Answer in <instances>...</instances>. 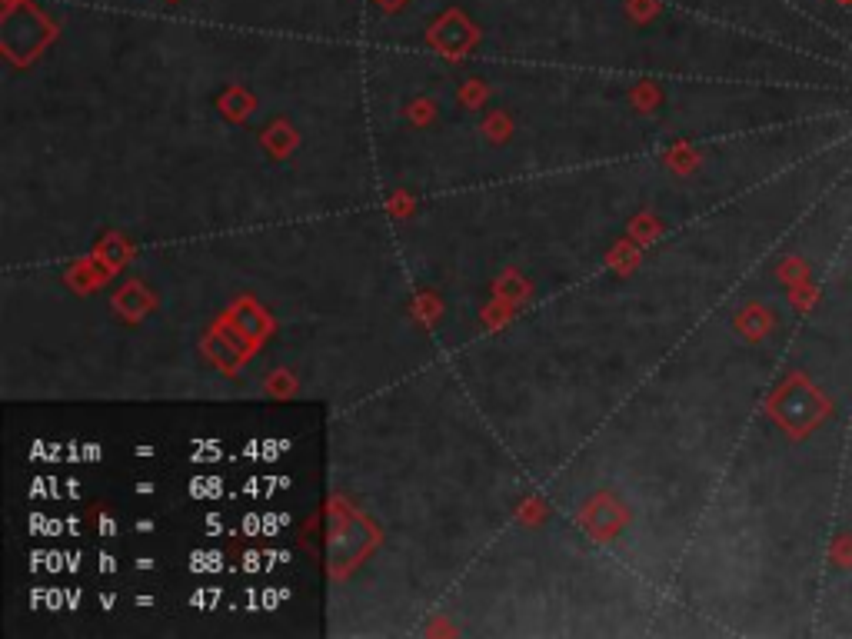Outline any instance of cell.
<instances>
[{"mask_svg": "<svg viewBox=\"0 0 852 639\" xmlns=\"http://www.w3.org/2000/svg\"><path fill=\"white\" fill-rule=\"evenodd\" d=\"M813 633L816 636H852V430H849V443H846L833 530H829Z\"/></svg>", "mask_w": 852, "mask_h": 639, "instance_id": "1", "label": "cell"}]
</instances>
